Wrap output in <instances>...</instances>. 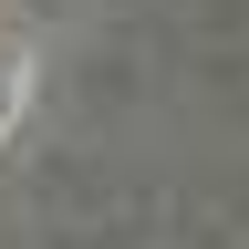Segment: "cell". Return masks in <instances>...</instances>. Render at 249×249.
Instances as JSON below:
<instances>
[{"label":"cell","mask_w":249,"mask_h":249,"mask_svg":"<svg viewBox=\"0 0 249 249\" xmlns=\"http://www.w3.org/2000/svg\"><path fill=\"white\" fill-rule=\"evenodd\" d=\"M21 104H31V52H21V31L0 21V135L21 124Z\"/></svg>","instance_id":"1"}]
</instances>
